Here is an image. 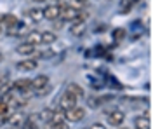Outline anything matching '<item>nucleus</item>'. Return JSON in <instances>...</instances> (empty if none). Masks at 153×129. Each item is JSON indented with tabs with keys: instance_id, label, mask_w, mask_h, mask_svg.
Returning a JSON list of instances; mask_svg holds the SVG:
<instances>
[{
	"instance_id": "3",
	"label": "nucleus",
	"mask_w": 153,
	"mask_h": 129,
	"mask_svg": "<svg viewBox=\"0 0 153 129\" xmlns=\"http://www.w3.org/2000/svg\"><path fill=\"white\" fill-rule=\"evenodd\" d=\"M75 105H76V98L73 94H70V92H65V94L61 96V99H59V108L63 110V112L73 108Z\"/></svg>"
},
{
	"instance_id": "6",
	"label": "nucleus",
	"mask_w": 153,
	"mask_h": 129,
	"mask_svg": "<svg viewBox=\"0 0 153 129\" xmlns=\"http://www.w3.org/2000/svg\"><path fill=\"white\" fill-rule=\"evenodd\" d=\"M125 119V113L122 110H113V112H110L108 113V122L111 124V126H120Z\"/></svg>"
},
{
	"instance_id": "10",
	"label": "nucleus",
	"mask_w": 153,
	"mask_h": 129,
	"mask_svg": "<svg viewBox=\"0 0 153 129\" xmlns=\"http://www.w3.org/2000/svg\"><path fill=\"white\" fill-rule=\"evenodd\" d=\"M16 52L21 54V56H31L35 52V45H31L28 42H23V44H19L18 47H16Z\"/></svg>"
},
{
	"instance_id": "19",
	"label": "nucleus",
	"mask_w": 153,
	"mask_h": 129,
	"mask_svg": "<svg viewBox=\"0 0 153 129\" xmlns=\"http://www.w3.org/2000/svg\"><path fill=\"white\" fill-rule=\"evenodd\" d=\"M7 112H9V105H7V103H4V101H0V117L7 115Z\"/></svg>"
},
{
	"instance_id": "16",
	"label": "nucleus",
	"mask_w": 153,
	"mask_h": 129,
	"mask_svg": "<svg viewBox=\"0 0 153 129\" xmlns=\"http://www.w3.org/2000/svg\"><path fill=\"white\" fill-rule=\"evenodd\" d=\"M56 40H57V35L54 31H44V33H42V44H45V45L54 44Z\"/></svg>"
},
{
	"instance_id": "24",
	"label": "nucleus",
	"mask_w": 153,
	"mask_h": 129,
	"mask_svg": "<svg viewBox=\"0 0 153 129\" xmlns=\"http://www.w3.org/2000/svg\"><path fill=\"white\" fill-rule=\"evenodd\" d=\"M2 18H4V14H0V23H2Z\"/></svg>"
},
{
	"instance_id": "11",
	"label": "nucleus",
	"mask_w": 153,
	"mask_h": 129,
	"mask_svg": "<svg viewBox=\"0 0 153 129\" xmlns=\"http://www.w3.org/2000/svg\"><path fill=\"white\" fill-rule=\"evenodd\" d=\"M42 124V119H40V115L38 113H33V115H30L28 120L23 124L25 129H38V126Z\"/></svg>"
},
{
	"instance_id": "8",
	"label": "nucleus",
	"mask_w": 153,
	"mask_h": 129,
	"mask_svg": "<svg viewBox=\"0 0 153 129\" xmlns=\"http://www.w3.org/2000/svg\"><path fill=\"white\" fill-rule=\"evenodd\" d=\"M12 89L14 91H28V89H31V80H28V79H18V80H14L12 82Z\"/></svg>"
},
{
	"instance_id": "12",
	"label": "nucleus",
	"mask_w": 153,
	"mask_h": 129,
	"mask_svg": "<svg viewBox=\"0 0 153 129\" xmlns=\"http://www.w3.org/2000/svg\"><path fill=\"white\" fill-rule=\"evenodd\" d=\"M66 92H70V94H73L76 99H80V98H84V94H85V91L82 89L78 84H68V87H66Z\"/></svg>"
},
{
	"instance_id": "23",
	"label": "nucleus",
	"mask_w": 153,
	"mask_h": 129,
	"mask_svg": "<svg viewBox=\"0 0 153 129\" xmlns=\"http://www.w3.org/2000/svg\"><path fill=\"white\" fill-rule=\"evenodd\" d=\"M2 60H4V54H2V52H0V63H2Z\"/></svg>"
},
{
	"instance_id": "17",
	"label": "nucleus",
	"mask_w": 153,
	"mask_h": 129,
	"mask_svg": "<svg viewBox=\"0 0 153 129\" xmlns=\"http://www.w3.org/2000/svg\"><path fill=\"white\" fill-rule=\"evenodd\" d=\"M134 126H136V129H150V119L146 115L137 117V119L134 120Z\"/></svg>"
},
{
	"instance_id": "1",
	"label": "nucleus",
	"mask_w": 153,
	"mask_h": 129,
	"mask_svg": "<svg viewBox=\"0 0 153 129\" xmlns=\"http://www.w3.org/2000/svg\"><path fill=\"white\" fill-rule=\"evenodd\" d=\"M59 16H61V19L63 21H76L80 19V12L76 7H71V5H61V12H59Z\"/></svg>"
},
{
	"instance_id": "25",
	"label": "nucleus",
	"mask_w": 153,
	"mask_h": 129,
	"mask_svg": "<svg viewBox=\"0 0 153 129\" xmlns=\"http://www.w3.org/2000/svg\"><path fill=\"white\" fill-rule=\"evenodd\" d=\"M33 2H44V0H33Z\"/></svg>"
},
{
	"instance_id": "13",
	"label": "nucleus",
	"mask_w": 153,
	"mask_h": 129,
	"mask_svg": "<svg viewBox=\"0 0 153 129\" xmlns=\"http://www.w3.org/2000/svg\"><path fill=\"white\" fill-rule=\"evenodd\" d=\"M18 23H19V19L16 18V14H4L0 25H4L5 28H12V26H16Z\"/></svg>"
},
{
	"instance_id": "27",
	"label": "nucleus",
	"mask_w": 153,
	"mask_h": 129,
	"mask_svg": "<svg viewBox=\"0 0 153 129\" xmlns=\"http://www.w3.org/2000/svg\"><path fill=\"white\" fill-rule=\"evenodd\" d=\"M0 89H2V82H0Z\"/></svg>"
},
{
	"instance_id": "18",
	"label": "nucleus",
	"mask_w": 153,
	"mask_h": 129,
	"mask_svg": "<svg viewBox=\"0 0 153 129\" xmlns=\"http://www.w3.org/2000/svg\"><path fill=\"white\" fill-rule=\"evenodd\" d=\"M38 115H40V119H42V122H49V120L52 119L54 112H52L51 108H44L42 112H40V113H38Z\"/></svg>"
},
{
	"instance_id": "22",
	"label": "nucleus",
	"mask_w": 153,
	"mask_h": 129,
	"mask_svg": "<svg viewBox=\"0 0 153 129\" xmlns=\"http://www.w3.org/2000/svg\"><path fill=\"white\" fill-rule=\"evenodd\" d=\"M89 129H105V126H103V124H92Z\"/></svg>"
},
{
	"instance_id": "4",
	"label": "nucleus",
	"mask_w": 153,
	"mask_h": 129,
	"mask_svg": "<svg viewBox=\"0 0 153 129\" xmlns=\"http://www.w3.org/2000/svg\"><path fill=\"white\" fill-rule=\"evenodd\" d=\"M44 10V19H49V21H54L59 18V12H61V5L59 4H52V5H47Z\"/></svg>"
},
{
	"instance_id": "15",
	"label": "nucleus",
	"mask_w": 153,
	"mask_h": 129,
	"mask_svg": "<svg viewBox=\"0 0 153 129\" xmlns=\"http://www.w3.org/2000/svg\"><path fill=\"white\" fill-rule=\"evenodd\" d=\"M28 18L33 23H40V21L44 19V10L42 9H30L28 10Z\"/></svg>"
},
{
	"instance_id": "21",
	"label": "nucleus",
	"mask_w": 153,
	"mask_h": 129,
	"mask_svg": "<svg viewBox=\"0 0 153 129\" xmlns=\"http://www.w3.org/2000/svg\"><path fill=\"white\" fill-rule=\"evenodd\" d=\"M51 129H68V124L66 120H63V122H57V124H52Z\"/></svg>"
},
{
	"instance_id": "5",
	"label": "nucleus",
	"mask_w": 153,
	"mask_h": 129,
	"mask_svg": "<svg viewBox=\"0 0 153 129\" xmlns=\"http://www.w3.org/2000/svg\"><path fill=\"white\" fill-rule=\"evenodd\" d=\"M70 33H71L73 37H82V35L85 33V21H82V19L73 21L71 26H70Z\"/></svg>"
},
{
	"instance_id": "26",
	"label": "nucleus",
	"mask_w": 153,
	"mask_h": 129,
	"mask_svg": "<svg viewBox=\"0 0 153 129\" xmlns=\"http://www.w3.org/2000/svg\"><path fill=\"white\" fill-rule=\"evenodd\" d=\"M0 33H2V25H0Z\"/></svg>"
},
{
	"instance_id": "14",
	"label": "nucleus",
	"mask_w": 153,
	"mask_h": 129,
	"mask_svg": "<svg viewBox=\"0 0 153 129\" xmlns=\"http://www.w3.org/2000/svg\"><path fill=\"white\" fill-rule=\"evenodd\" d=\"M26 42L31 44V45H40L42 44V33L40 31H30L28 35H26Z\"/></svg>"
},
{
	"instance_id": "20",
	"label": "nucleus",
	"mask_w": 153,
	"mask_h": 129,
	"mask_svg": "<svg viewBox=\"0 0 153 129\" xmlns=\"http://www.w3.org/2000/svg\"><path fill=\"white\" fill-rule=\"evenodd\" d=\"M113 37H115L117 40L124 39V37H125V30H124V28H118V30H115V31H113Z\"/></svg>"
},
{
	"instance_id": "2",
	"label": "nucleus",
	"mask_w": 153,
	"mask_h": 129,
	"mask_svg": "<svg viewBox=\"0 0 153 129\" xmlns=\"http://www.w3.org/2000/svg\"><path fill=\"white\" fill-rule=\"evenodd\" d=\"M65 113V120H70V122H78V120H82L85 117V108H82V107H73V108L66 110V112H63Z\"/></svg>"
},
{
	"instance_id": "7",
	"label": "nucleus",
	"mask_w": 153,
	"mask_h": 129,
	"mask_svg": "<svg viewBox=\"0 0 153 129\" xmlns=\"http://www.w3.org/2000/svg\"><path fill=\"white\" fill-rule=\"evenodd\" d=\"M31 87H33V89H37V91L47 89V87H49V77H47V75H37L35 79L31 80Z\"/></svg>"
},
{
	"instance_id": "9",
	"label": "nucleus",
	"mask_w": 153,
	"mask_h": 129,
	"mask_svg": "<svg viewBox=\"0 0 153 129\" xmlns=\"http://www.w3.org/2000/svg\"><path fill=\"white\" fill-rule=\"evenodd\" d=\"M16 68L21 70V72H31V70H35L37 68V61L35 60H23V61H19L18 65H16Z\"/></svg>"
}]
</instances>
